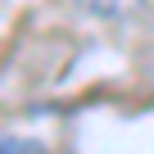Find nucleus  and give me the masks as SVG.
Returning a JSON list of instances; mask_svg holds the SVG:
<instances>
[{"label":"nucleus","instance_id":"obj_2","mask_svg":"<svg viewBox=\"0 0 154 154\" xmlns=\"http://www.w3.org/2000/svg\"><path fill=\"white\" fill-rule=\"evenodd\" d=\"M0 154H50L41 140H23V136H0Z\"/></svg>","mask_w":154,"mask_h":154},{"label":"nucleus","instance_id":"obj_1","mask_svg":"<svg viewBox=\"0 0 154 154\" xmlns=\"http://www.w3.org/2000/svg\"><path fill=\"white\" fill-rule=\"evenodd\" d=\"M72 5H82L86 14H100V18H122V14H131L140 0H72Z\"/></svg>","mask_w":154,"mask_h":154}]
</instances>
